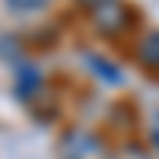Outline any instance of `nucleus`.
<instances>
[{"instance_id":"20e7f679","label":"nucleus","mask_w":159,"mask_h":159,"mask_svg":"<svg viewBox=\"0 0 159 159\" xmlns=\"http://www.w3.org/2000/svg\"><path fill=\"white\" fill-rule=\"evenodd\" d=\"M86 64H89L92 70H99V76L105 80V83H121V73H118L108 61H102V57H96V54H89V57H86Z\"/></svg>"},{"instance_id":"39448f33","label":"nucleus","mask_w":159,"mask_h":159,"mask_svg":"<svg viewBox=\"0 0 159 159\" xmlns=\"http://www.w3.org/2000/svg\"><path fill=\"white\" fill-rule=\"evenodd\" d=\"M143 61H147V64H156V67H159V32H156V35H150L147 42H143Z\"/></svg>"},{"instance_id":"7ed1b4c3","label":"nucleus","mask_w":159,"mask_h":159,"mask_svg":"<svg viewBox=\"0 0 159 159\" xmlns=\"http://www.w3.org/2000/svg\"><path fill=\"white\" fill-rule=\"evenodd\" d=\"M64 147H73V153H67V156H73V159H86V156H92L96 153V140L92 137H86V134H80V130H73V134L64 140Z\"/></svg>"},{"instance_id":"f03ea898","label":"nucleus","mask_w":159,"mask_h":159,"mask_svg":"<svg viewBox=\"0 0 159 159\" xmlns=\"http://www.w3.org/2000/svg\"><path fill=\"white\" fill-rule=\"evenodd\" d=\"M121 16H124V10L118 7V0H111V3H102L96 7V25L105 32V35H111L118 25H121Z\"/></svg>"},{"instance_id":"423d86ee","label":"nucleus","mask_w":159,"mask_h":159,"mask_svg":"<svg viewBox=\"0 0 159 159\" xmlns=\"http://www.w3.org/2000/svg\"><path fill=\"white\" fill-rule=\"evenodd\" d=\"M7 3H10L13 10H22V13H25V10H42L48 0H7Z\"/></svg>"},{"instance_id":"0eeeda50","label":"nucleus","mask_w":159,"mask_h":159,"mask_svg":"<svg viewBox=\"0 0 159 159\" xmlns=\"http://www.w3.org/2000/svg\"><path fill=\"white\" fill-rule=\"evenodd\" d=\"M83 3H92V7H102V3H111V0H83Z\"/></svg>"},{"instance_id":"f257e3e1","label":"nucleus","mask_w":159,"mask_h":159,"mask_svg":"<svg viewBox=\"0 0 159 159\" xmlns=\"http://www.w3.org/2000/svg\"><path fill=\"white\" fill-rule=\"evenodd\" d=\"M38 86H42V73H38V67H35V64H19V67H16V96L19 99H29Z\"/></svg>"}]
</instances>
